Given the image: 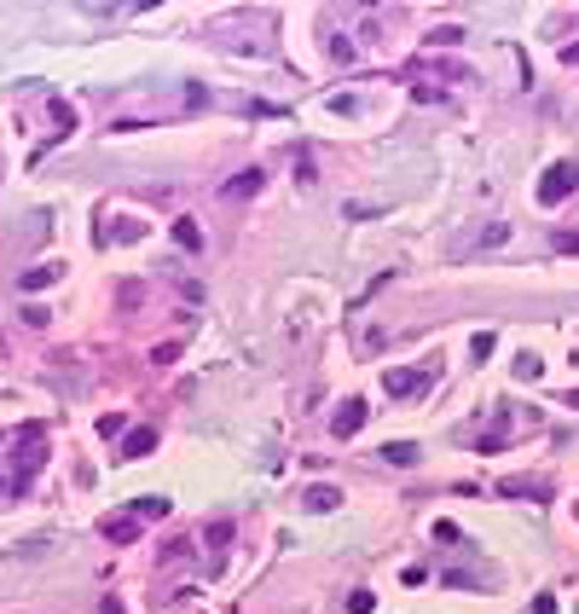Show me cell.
I'll return each mask as SVG.
<instances>
[{"instance_id": "6da1fadb", "label": "cell", "mask_w": 579, "mask_h": 614, "mask_svg": "<svg viewBox=\"0 0 579 614\" xmlns=\"http://www.w3.org/2000/svg\"><path fill=\"white\" fill-rule=\"evenodd\" d=\"M573 186H579V162H556L545 180H539V203H562Z\"/></svg>"}, {"instance_id": "7a4b0ae2", "label": "cell", "mask_w": 579, "mask_h": 614, "mask_svg": "<svg viewBox=\"0 0 579 614\" xmlns=\"http://www.w3.org/2000/svg\"><path fill=\"white\" fill-rule=\"evenodd\" d=\"M261 186H266V174H261V168H244V174H232V180L220 186V197H226V203H238V197H255Z\"/></svg>"}, {"instance_id": "3957f363", "label": "cell", "mask_w": 579, "mask_h": 614, "mask_svg": "<svg viewBox=\"0 0 579 614\" xmlns=\"http://www.w3.org/2000/svg\"><path fill=\"white\" fill-rule=\"evenodd\" d=\"M360 423H365V400H342L336 417H330V435H353Z\"/></svg>"}, {"instance_id": "277c9868", "label": "cell", "mask_w": 579, "mask_h": 614, "mask_svg": "<svg viewBox=\"0 0 579 614\" xmlns=\"http://www.w3.org/2000/svg\"><path fill=\"white\" fill-rule=\"evenodd\" d=\"M423 388V371H388V394L400 400V394H417Z\"/></svg>"}, {"instance_id": "5b68a950", "label": "cell", "mask_w": 579, "mask_h": 614, "mask_svg": "<svg viewBox=\"0 0 579 614\" xmlns=\"http://www.w3.org/2000/svg\"><path fill=\"white\" fill-rule=\"evenodd\" d=\"M151 447H157V435H151V429H133L127 441H122V458H145Z\"/></svg>"}, {"instance_id": "8992f818", "label": "cell", "mask_w": 579, "mask_h": 614, "mask_svg": "<svg viewBox=\"0 0 579 614\" xmlns=\"http://www.w3.org/2000/svg\"><path fill=\"white\" fill-rule=\"evenodd\" d=\"M342 504V487H307V510H336Z\"/></svg>"}, {"instance_id": "52a82bcc", "label": "cell", "mask_w": 579, "mask_h": 614, "mask_svg": "<svg viewBox=\"0 0 579 614\" xmlns=\"http://www.w3.org/2000/svg\"><path fill=\"white\" fill-rule=\"evenodd\" d=\"M174 238H180V249H203V232H197V221H174Z\"/></svg>"}, {"instance_id": "ba28073f", "label": "cell", "mask_w": 579, "mask_h": 614, "mask_svg": "<svg viewBox=\"0 0 579 614\" xmlns=\"http://www.w3.org/2000/svg\"><path fill=\"white\" fill-rule=\"evenodd\" d=\"M105 534L127 545V539H133V534H140V528H133V516H110V521H105Z\"/></svg>"}, {"instance_id": "9c48e42d", "label": "cell", "mask_w": 579, "mask_h": 614, "mask_svg": "<svg viewBox=\"0 0 579 614\" xmlns=\"http://www.w3.org/2000/svg\"><path fill=\"white\" fill-rule=\"evenodd\" d=\"M53 279H58V267H35V273L24 279V290H41V284H53Z\"/></svg>"}, {"instance_id": "30bf717a", "label": "cell", "mask_w": 579, "mask_h": 614, "mask_svg": "<svg viewBox=\"0 0 579 614\" xmlns=\"http://www.w3.org/2000/svg\"><path fill=\"white\" fill-rule=\"evenodd\" d=\"M348 608H353V614H371V608H377V597H371V591H353V597H348Z\"/></svg>"}, {"instance_id": "8fae6325", "label": "cell", "mask_w": 579, "mask_h": 614, "mask_svg": "<svg viewBox=\"0 0 579 614\" xmlns=\"http://www.w3.org/2000/svg\"><path fill=\"white\" fill-rule=\"evenodd\" d=\"M382 458H388V464H412V458H417V447H382Z\"/></svg>"}, {"instance_id": "7c38bea8", "label": "cell", "mask_w": 579, "mask_h": 614, "mask_svg": "<svg viewBox=\"0 0 579 614\" xmlns=\"http://www.w3.org/2000/svg\"><path fill=\"white\" fill-rule=\"evenodd\" d=\"M133 516H168V504H162V499H140V504H133Z\"/></svg>"}, {"instance_id": "4fadbf2b", "label": "cell", "mask_w": 579, "mask_h": 614, "mask_svg": "<svg viewBox=\"0 0 579 614\" xmlns=\"http://www.w3.org/2000/svg\"><path fill=\"white\" fill-rule=\"evenodd\" d=\"M533 614H556V597H551V591H539V597H533Z\"/></svg>"}]
</instances>
